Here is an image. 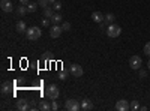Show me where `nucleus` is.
<instances>
[{
    "label": "nucleus",
    "instance_id": "1",
    "mask_svg": "<svg viewBox=\"0 0 150 111\" xmlns=\"http://www.w3.org/2000/svg\"><path fill=\"white\" fill-rule=\"evenodd\" d=\"M59 95H60V90H59V87L56 84H50L48 87L45 89V96L48 98V99H51V101L57 99Z\"/></svg>",
    "mask_w": 150,
    "mask_h": 111
},
{
    "label": "nucleus",
    "instance_id": "2",
    "mask_svg": "<svg viewBox=\"0 0 150 111\" xmlns=\"http://www.w3.org/2000/svg\"><path fill=\"white\" fill-rule=\"evenodd\" d=\"M26 36H27L29 41H38L42 36V30L39 27H30V29H27Z\"/></svg>",
    "mask_w": 150,
    "mask_h": 111
},
{
    "label": "nucleus",
    "instance_id": "3",
    "mask_svg": "<svg viewBox=\"0 0 150 111\" xmlns=\"http://www.w3.org/2000/svg\"><path fill=\"white\" fill-rule=\"evenodd\" d=\"M122 33V27L117 26V24H110V26L107 27V35L110 36V38H117V36H120Z\"/></svg>",
    "mask_w": 150,
    "mask_h": 111
},
{
    "label": "nucleus",
    "instance_id": "4",
    "mask_svg": "<svg viewBox=\"0 0 150 111\" xmlns=\"http://www.w3.org/2000/svg\"><path fill=\"white\" fill-rule=\"evenodd\" d=\"M65 108L69 111H80L81 110V104L75 99H66L65 101Z\"/></svg>",
    "mask_w": 150,
    "mask_h": 111
},
{
    "label": "nucleus",
    "instance_id": "5",
    "mask_svg": "<svg viewBox=\"0 0 150 111\" xmlns=\"http://www.w3.org/2000/svg\"><path fill=\"white\" fill-rule=\"evenodd\" d=\"M69 74L72 77H83V74H84V71H83V68L80 66V65H77V63H72L71 66H69Z\"/></svg>",
    "mask_w": 150,
    "mask_h": 111
},
{
    "label": "nucleus",
    "instance_id": "6",
    "mask_svg": "<svg viewBox=\"0 0 150 111\" xmlns=\"http://www.w3.org/2000/svg\"><path fill=\"white\" fill-rule=\"evenodd\" d=\"M141 65H143V60H141L140 56H132V57L129 59V66H131V69H140Z\"/></svg>",
    "mask_w": 150,
    "mask_h": 111
},
{
    "label": "nucleus",
    "instance_id": "7",
    "mask_svg": "<svg viewBox=\"0 0 150 111\" xmlns=\"http://www.w3.org/2000/svg\"><path fill=\"white\" fill-rule=\"evenodd\" d=\"M62 33H63V29H62V26H59V24H54V26L50 29V36H51V38H60Z\"/></svg>",
    "mask_w": 150,
    "mask_h": 111
},
{
    "label": "nucleus",
    "instance_id": "8",
    "mask_svg": "<svg viewBox=\"0 0 150 111\" xmlns=\"http://www.w3.org/2000/svg\"><path fill=\"white\" fill-rule=\"evenodd\" d=\"M0 8H2V11L6 12V14L14 11V5H12L11 0H2V2H0Z\"/></svg>",
    "mask_w": 150,
    "mask_h": 111
},
{
    "label": "nucleus",
    "instance_id": "9",
    "mask_svg": "<svg viewBox=\"0 0 150 111\" xmlns=\"http://www.w3.org/2000/svg\"><path fill=\"white\" fill-rule=\"evenodd\" d=\"M116 110H119V111H126V110H129L128 101H126V99H119V101L116 102Z\"/></svg>",
    "mask_w": 150,
    "mask_h": 111
},
{
    "label": "nucleus",
    "instance_id": "10",
    "mask_svg": "<svg viewBox=\"0 0 150 111\" xmlns=\"http://www.w3.org/2000/svg\"><path fill=\"white\" fill-rule=\"evenodd\" d=\"M30 107H29V102H27V99H20V101H17V110H20V111H26V110H29Z\"/></svg>",
    "mask_w": 150,
    "mask_h": 111
},
{
    "label": "nucleus",
    "instance_id": "11",
    "mask_svg": "<svg viewBox=\"0 0 150 111\" xmlns=\"http://www.w3.org/2000/svg\"><path fill=\"white\" fill-rule=\"evenodd\" d=\"M92 20H93L95 23H102V21L105 20V15L102 14V12L96 11V12H93V14H92Z\"/></svg>",
    "mask_w": 150,
    "mask_h": 111
},
{
    "label": "nucleus",
    "instance_id": "12",
    "mask_svg": "<svg viewBox=\"0 0 150 111\" xmlns=\"http://www.w3.org/2000/svg\"><path fill=\"white\" fill-rule=\"evenodd\" d=\"M81 110L83 111H90V110H93V104L89 99H83L81 101Z\"/></svg>",
    "mask_w": 150,
    "mask_h": 111
},
{
    "label": "nucleus",
    "instance_id": "13",
    "mask_svg": "<svg viewBox=\"0 0 150 111\" xmlns=\"http://www.w3.org/2000/svg\"><path fill=\"white\" fill-rule=\"evenodd\" d=\"M15 29H17L18 33H26V32H27V27H26V23H24V21H18L17 26H15Z\"/></svg>",
    "mask_w": 150,
    "mask_h": 111
},
{
    "label": "nucleus",
    "instance_id": "14",
    "mask_svg": "<svg viewBox=\"0 0 150 111\" xmlns=\"http://www.w3.org/2000/svg\"><path fill=\"white\" fill-rule=\"evenodd\" d=\"M12 87H14V84H12V83H3V86H2V93H3V95H8V93L12 90Z\"/></svg>",
    "mask_w": 150,
    "mask_h": 111
},
{
    "label": "nucleus",
    "instance_id": "15",
    "mask_svg": "<svg viewBox=\"0 0 150 111\" xmlns=\"http://www.w3.org/2000/svg\"><path fill=\"white\" fill-rule=\"evenodd\" d=\"M50 20H51V23H53V24H59V23L63 21V17H62V15L59 14V12H54V15H53L51 18H50Z\"/></svg>",
    "mask_w": 150,
    "mask_h": 111
},
{
    "label": "nucleus",
    "instance_id": "16",
    "mask_svg": "<svg viewBox=\"0 0 150 111\" xmlns=\"http://www.w3.org/2000/svg\"><path fill=\"white\" fill-rule=\"evenodd\" d=\"M27 12H29V11H27V6H26V5H21V3H20V6L17 8V14H18L20 17H23V15H26Z\"/></svg>",
    "mask_w": 150,
    "mask_h": 111
},
{
    "label": "nucleus",
    "instance_id": "17",
    "mask_svg": "<svg viewBox=\"0 0 150 111\" xmlns=\"http://www.w3.org/2000/svg\"><path fill=\"white\" fill-rule=\"evenodd\" d=\"M54 12H56L54 8H50V6H48V8L44 9V17H45V18H51V17L54 15Z\"/></svg>",
    "mask_w": 150,
    "mask_h": 111
},
{
    "label": "nucleus",
    "instance_id": "18",
    "mask_svg": "<svg viewBox=\"0 0 150 111\" xmlns=\"http://www.w3.org/2000/svg\"><path fill=\"white\" fill-rule=\"evenodd\" d=\"M39 110H42V111H50V110H51V104H48V101H41V102H39Z\"/></svg>",
    "mask_w": 150,
    "mask_h": 111
},
{
    "label": "nucleus",
    "instance_id": "19",
    "mask_svg": "<svg viewBox=\"0 0 150 111\" xmlns=\"http://www.w3.org/2000/svg\"><path fill=\"white\" fill-rule=\"evenodd\" d=\"M114 20H116V15H114V14H107L104 21L108 23V24H112V23H114Z\"/></svg>",
    "mask_w": 150,
    "mask_h": 111
},
{
    "label": "nucleus",
    "instance_id": "20",
    "mask_svg": "<svg viewBox=\"0 0 150 111\" xmlns=\"http://www.w3.org/2000/svg\"><path fill=\"white\" fill-rule=\"evenodd\" d=\"M38 8H39V5H38V3H29L27 5V11L29 12H35Z\"/></svg>",
    "mask_w": 150,
    "mask_h": 111
},
{
    "label": "nucleus",
    "instance_id": "21",
    "mask_svg": "<svg viewBox=\"0 0 150 111\" xmlns=\"http://www.w3.org/2000/svg\"><path fill=\"white\" fill-rule=\"evenodd\" d=\"M38 5H39L41 8H44V9H45V8H48V5H50V3H48V0H38Z\"/></svg>",
    "mask_w": 150,
    "mask_h": 111
},
{
    "label": "nucleus",
    "instance_id": "22",
    "mask_svg": "<svg viewBox=\"0 0 150 111\" xmlns=\"http://www.w3.org/2000/svg\"><path fill=\"white\" fill-rule=\"evenodd\" d=\"M62 29H63V32H69L71 30V23L65 21L63 24H62Z\"/></svg>",
    "mask_w": 150,
    "mask_h": 111
},
{
    "label": "nucleus",
    "instance_id": "23",
    "mask_svg": "<svg viewBox=\"0 0 150 111\" xmlns=\"http://www.w3.org/2000/svg\"><path fill=\"white\" fill-rule=\"evenodd\" d=\"M140 105H138V101H132L131 105H129V110H138Z\"/></svg>",
    "mask_w": 150,
    "mask_h": 111
},
{
    "label": "nucleus",
    "instance_id": "24",
    "mask_svg": "<svg viewBox=\"0 0 150 111\" xmlns=\"http://www.w3.org/2000/svg\"><path fill=\"white\" fill-rule=\"evenodd\" d=\"M53 8H54V11H56V12H59V11L62 9V3H60V2H57V0H56V2L53 3Z\"/></svg>",
    "mask_w": 150,
    "mask_h": 111
},
{
    "label": "nucleus",
    "instance_id": "25",
    "mask_svg": "<svg viewBox=\"0 0 150 111\" xmlns=\"http://www.w3.org/2000/svg\"><path fill=\"white\" fill-rule=\"evenodd\" d=\"M59 78H60L62 81H65V80L68 78V72H65V71H62V72L59 74Z\"/></svg>",
    "mask_w": 150,
    "mask_h": 111
},
{
    "label": "nucleus",
    "instance_id": "26",
    "mask_svg": "<svg viewBox=\"0 0 150 111\" xmlns=\"http://www.w3.org/2000/svg\"><path fill=\"white\" fill-rule=\"evenodd\" d=\"M144 54H147V56L150 57V42H147V44L144 45Z\"/></svg>",
    "mask_w": 150,
    "mask_h": 111
},
{
    "label": "nucleus",
    "instance_id": "27",
    "mask_svg": "<svg viewBox=\"0 0 150 111\" xmlns=\"http://www.w3.org/2000/svg\"><path fill=\"white\" fill-rule=\"evenodd\" d=\"M50 23H51V20H50V18H42V26L44 27H48Z\"/></svg>",
    "mask_w": 150,
    "mask_h": 111
},
{
    "label": "nucleus",
    "instance_id": "28",
    "mask_svg": "<svg viewBox=\"0 0 150 111\" xmlns=\"http://www.w3.org/2000/svg\"><path fill=\"white\" fill-rule=\"evenodd\" d=\"M146 77H147V71L140 68V78H146Z\"/></svg>",
    "mask_w": 150,
    "mask_h": 111
},
{
    "label": "nucleus",
    "instance_id": "29",
    "mask_svg": "<svg viewBox=\"0 0 150 111\" xmlns=\"http://www.w3.org/2000/svg\"><path fill=\"white\" fill-rule=\"evenodd\" d=\"M59 107H60V105H59V102L54 99V101L51 102V110H59Z\"/></svg>",
    "mask_w": 150,
    "mask_h": 111
},
{
    "label": "nucleus",
    "instance_id": "30",
    "mask_svg": "<svg viewBox=\"0 0 150 111\" xmlns=\"http://www.w3.org/2000/svg\"><path fill=\"white\" fill-rule=\"evenodd\" d=\"M20 3H21V5H26V6H27V5L30 3V0H20Z\"/></svg>",
    "mask_w": 150,
    "mask_h": 111
},
{
    "label": "nucleus",
    "instance_id": "31",
    "mask_svg": "<svg viewBox=\"0 0 150 111\" xmlns=\"http://www.w3.org/2000/svg\"><path fill=\"white\" fill-rule=\"evenodd\" d=\"M54 2H56V0H48V3H51V5H53Z\"/></svg>",
    "mask_w": 150,
    "mask_h": 111
},
{
    "label": "nucleus",
    "instance_id": "32",
    "mask_svg": "<svg viewBox=\"0 0 150 111\" xmlns=\"http://www.w3.org/2000/svg\"><path fill=\"white\" fill-rule=\"evenodd\" d=\"M147 66H149V69H150V60H149V63H147Z\"/></svg>",
    "mask_w": 150,
    "mask_h": 111
}]
</instances>
